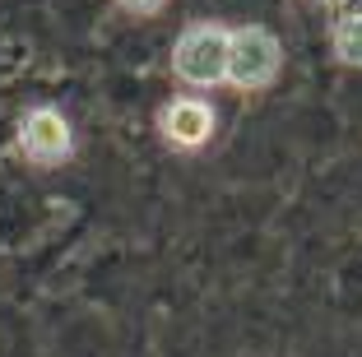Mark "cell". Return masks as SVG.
Wrapping results in <instances>:
<instances>
[{
    "mask_svg": "<svg viewBox=\"0 0 362 357\" xmlns=\"http://www.w3.org/2000/svg\"><path fill=\"white\" fill-rule=\"evenodd\" d=\"M19 144L23 153L33 158V163H61V158H70V126H65V116L52 112V107H37V112H28V121H23L19 130Z\"/></svg>",
    "mask_w": 362,
    "mask_h": 357,
    "instance_id": "3",
    "label": "cell"
},
{
    "mask_svg": "<svg viewBox=\"0 0 362 357\" xmlns=\"http://www.w3.org/2000/svg\"><path fill=\"white\" fill-rule=\"evenodd\" d=\"M279 61H284V52H279V42H274L269 28L228 33V70H223V79H233L237 88H265L279 74Z\"/></svg>",
    "mask_w": 362,
    "mask_h": 357,
    "instance_id": "1",
    "label": "cell"
},
{
    "mask_svg": "<svg viewBox=\"0 0 362 357\" xmlns=\"http://www.w3.org/2000/svg\"><path fill=\"white\" fill-rule=\"evenodd\" d=\"M163 135L181 148H200L204 139L214 135V112L200 98H172V103L163 107Z\"/></svg>",
    "mask_w": 362,
    "mask_h": 357,
    "instance_id": "4",
    "label": "cell"
},
{
    "mask_svg": "<svg viewBox=\"0 0 362 357\" xmlns=\"http://www.w3.org/2000/svg\"><path fill=\"white\" fill-rule=\"evenodd\" d=\"M344 10H349V19H358V14H362V0H344Z\"/></svg>",
    "mask_w": 362,
    "mask_h": 357,
    "instance_id": "7",
    "label": "cell"
},
{
    "mask_svg": "<svg viewBox=\"0 0 362 357\" xmlns=\"http://www.w3.org/2000/svg\"><path fill=\"white\" fill-rule=\"evenodd\" d=\"M334 52L349 65H362V14L358 19H344L339 28H334Z\"/></svg>",
    "mask_w": 362,
    "mask_h": 357,
    "instance_id": "5",
    "label": "cell"
},
{
    "mask_svg": "<svg viewBox=\"0 0 362 357\" xmlns=\"http://www.w3.org/2000/svg\"><path fill=\"white\" fill-rule=\"evenodd\" d=\"M177 74L186 84H218L228 70V33L218 23H200L177 42V56H172Z\"/></svg>",
    "mask_w": 362,
    "mask_h": 357,
    "instance_id": "2",
    "label": "cell"
},
{
    "mask_svg": "<svg viewBox=\"0 0 362 357\" xmlns=\"http://www.w3.org/2000/svg\"><path fill=\"white\" fill-rule=\"evenodd\" d=\"M121 5H126L130 14H153V10L163 5V0H121Z\"/></svg>",
    "mask_w": 362,
    "mask_h": 357,
    "instance_id": "6",
    "label": "cell"
}]
</instances>
